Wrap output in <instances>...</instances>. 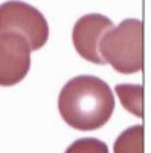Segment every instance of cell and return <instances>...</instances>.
<instances>
[{
  "instance_id": "cell-1",
  "label": "cell",
  "mask_w": 151,
  "mask_h": 153,
  "mask_svg": "<svg viewBox=\"0 0 151 153\" xmlns=\"http://www.w3.org/2000/svg\"><path fill=\"white\" fill-rule=\"evenodd\" d=\"M61 118L77 130L89 132L102 127L115 110V95L98 76L80 75L64 84L58 97Z\"/></svg>"
},
{
  "instance_id": "cell-2",
  "label": "cell",
  "mask_w": 151,
  "mask_h": 153,
  "mask_svg": "<svg viewBox=\"0 0 151 153\" xmlns=\"http://www.w3.org/2000/svg\"><path fill=\"white\" fill-rule=\"evenodd\" d=\"M99 54L121 74L141 72L144 68V23L127 19L107 31L99 42Z\"/></svg>"
},
{
  "instance_id": "cell-3",
  "label": "cell",
  "mask_w": 151,
  "mask_h": 153,
  "mask_svg": "<svg viewBox=\"0 0 151 153\" xmlns=\"http://www.w3.org/2000/svg\"><path fill=\"white\" fill-rule=\"evenodd\" d=\"M0 32L18 34L31 51H38L49 38V25L37 8L20 0H9L0 5Z\"/></svg>"
},
{
  "instance_id": "cell-4",
  "label": "cell",
  "mask_w": 151,
  "mask_h": 153,
  "mask_svg": "<svg viewBox=\"0 0 151 153\" xmlns=\"http://www.w3.org/2000/svg\"><path fill=\"white\" fill-rule=\"evenodd\" d=\"M31 49L18 34L0 32V86H14L28 75Z\"/></svg>"
},
{
  "instance_id": "cell-5",
  "label": "cell",
  "mask_w": 151,
  "mask_h": 153,
  "mask_svg": "<svg viewBox=\"0 0 151 153\" xmlns=\"http://www.w3.org/2000/svg\"><path fill=\"white\" fill-rule=\"evenodd\" d=\"M111 28V20L102 14L82 16L75 23L72 31V42L77 52L84 60L92 61L95 65H105V61L99 54V42Z\"/></svg>"
},
{
  "instance_id": "cell-6",
  "label": "cell",
  "mask_w": 151,
  "mask_h": 153,
  "mask_svg": "<svg viewBox=\"0 0 151 153\" xmlns=\"http://www.w3.org/2000/svg\"><path fill=\"white\" fill-rule=\"evenodd\" d=\"M116 92L122 106L136 117H144V87L141 84H118Z\"/></svg>"
},
{
  "instance_id": "cell-7",
  "label": "cell",
  "mask_w": 151,
  "mask_h": 153,
  "mask_svg": "<svg viewBox=\"0 0 151 153\" xmlns=\"http://www.w3.org/2000/svg\"><path fill=\"white\" fill-rule=\"evenodd\" d=\"M115 153H144V126L137 124L124 130L113 146Z\"/></svg>"
},
{
  "instance_id": "cell-8",
  "label": "cell",
  "mask_w": 151,
  "mask_h": 153,
  "mask_svg": "<svg viewBox=\"0 0 151 153\" xmlns=\"http://www.w3.org/2000/svg\"><path fill=\"white\" fill-rule=\"evenodd\" d=\"M66 153H108V147L96 138H81L70 144Z\"/></svg>"
}]
</instances>
